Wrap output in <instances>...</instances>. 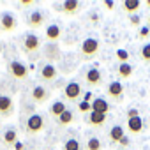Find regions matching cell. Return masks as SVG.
I'll use <instances>...</instances> for the list:
<instances>
[{
    "label": "cell",
    "mask_w": 150,
    "mask_h": 150,
    "mask_svg": "<svg viewBox=\"0 0 150 150\" xmlns=\"http://www.w3.org/2000/svg\"><path fill=\"white\" fill-rule=\"evenodd\" d=\"M99 50H101V42L96 37H87V39H83V42L80 46V58L83 62L92 60V58L97 57Z\"/></svg>",
    "instance_id": "6da1fadb"
},
{
    "label": "cell",
    "mask_w": 150,
    "mask_h": 150,
    "mask_svg": "<svg viewBox=\"0 0 150 150\" xmlns=\"http://www.w3.org/2000/svg\"><path fill=\"white\" fill-rule=\"evenodd\" d=\"M83 87L78 83V81H69L65 87H64V90H62V96L69 101V103H80L81 101V97H83Z\"/></svg>",
    "instance_id": "7a4b0ae2"
},
{
    "label": "cell",
    "mask_w": 150,
    "mask_h": 150,
    "mask_svg": "<svg viewBox=\"0 0 150 150\" xmlns=\"http://www.w3.org/2000/svg\"><path fill=\"white\" fill-rule=\"evenodd\" d=\"M42 129H44V117L39 113H32L25 122V132L28 136H37L39 132H42Z\"/></svg>",
    "instance_id": "3957f363"
},
{
    "label": "cell",
    "mask_w": 150,
    "mask_h": 150,
    "mask_svg": "<svg viewBox=\"0 0 150 150\" xmlns=\"http://www.w3.org/2000/svg\"><path fill=\"white\" fill-rule=\"evenodd\" d=\"M7 72H9V76H13L14 80H20V81H25L28 78V67L20 60H11L7 64Z\"/></svg>",
    "instance_id": "277c9868"
},
{
    "label": "cell",
    "mask_w": 150,
    "mask_h": 150,
    "mask_svg": "<svg viewBox=\"0 0 150 150\" xmlns=\"http://www.w3.org/2000/svg\"><path fill=\"white\" fill-rule=\"evenodd\" d=\"M41 50H42V58L48 64H55L62 58V51H60L58 42H46Z\"/></svg>",
    "instance_id": "5b68a950"
},
{
    "label": "cell",
    "mask_w": 150,
    "mask_h": 150,
    "mask_svg": "<svg viewBox=\"0 0 150 150\" xmlns=\"http://www.w3.org/2000/svg\"><path fill=\"white\" fill-rule=\"evenodd\" d=\"M83 80H85V85L87 87H101L104 83V76H103V72H101V69L97 65L87 69Z\"/></svg>",
    "instance_id": "8992f818"
},
{
    "label": "cell",
    "mask_w": 150,
    "mask_h": 150,
    "mask_svg": "<svg viewBox=\"0 0 150 150\" xmlns=\"http://www.w3.org/2000/svg\"><path fill=\"white\" fill-rule=\"evenodd\" d=\"M42 46H41V39L35 35V34H27L25 35V39H23V44H21V50H23V53H27V55H32V53H37L39 50H41Z\"/></svg>",
    "instance_id": "52a82bcc"
},
{
    "label": "cell",
    "mask_w": 150,
    "mask_h": 150,
    "mask_svg": "<svg viewBox=\"0 0 150 150\" xmlns=\"http://www.w3.org/2000/svg\"><path fill=\"white\" fill-rule=\"evenodd\" d=\"M106 94H108V97H110L111 101H115V103H120V101L124 99L125 88H124L122 81H118V80H113L111 83H108V87H106Z\"/></svg>",
    "instance_id": "ba28073f"
},
{
    "label": "cell",
    "mask_w": 150,
    "mask_h": 150,
    "mask_svg": "<svg viewBox=\"0 0 150 150\" xmlns=\"http://www.w3.org/2000/svg\"><path fill=\"white\" fill-rule=\"evenodd\" d=\"M16 27H18V20L13 13L4 11L0 14V32H13L16 30Z\"/></svg>",
    "instance_id": "9c48e42d"
},
{
    "label": "cell",
    "mask_w": 150,
    "mask_h": 150,
    "mask_svg": "<svg viewBox=\"0 0 150 150\" xmlns=\"http://www.w3.org/2000/svg\"><path fill=\"white\" fill-rule=\"evenodd\" d=\"M14 113V101L11 96L0 94V118H9Z\"/></svg>",
    "instance_id": "30bf717a"
},
{
    "label": "cell",
    "mask_w": 150,
    "mask_h": 150,
    "mask_svg": "<svg viewBox=\"0 0 150 150\" xmlns=\"http://www.w3.org/2000/svg\"><path fill=\"white\" fill-rule=\"evenodd\" d=\"M50 96H51V90L46 88V87H42V85H35V87L32 88V92H30V97H32V101H34L35 104H44V103H48Z\"/></svg>",
    "instance_id": "8fae6325"
},
{
    "label": "cell",
    "mask_w": 150,
    "mask_h": 150,
    "mask_svg": "<svg viewBox=\"0 0 150 150\" xmlns=\"http://www.w3.org/2000/svg\"><path fill=\"white\" fill-rule=\"evenodd\" d=\"M57 76H58V69L53 65V64H42L41 65V69H39V78L42 80V81H46V83H51V81H55L57 80Z\"/></svg>",
    "instance_id": "7c38bea8"
},
{
    "label": "cell",
    "mask_w": 150,
    "mask_h": 150,
    "mask_svg": "<svg viewBox=\"0 0 150 150\" xmlns=\"http://www.w3.org/2000/svg\"><path fill=\"white\" fill-rule=\"evenodd\" d=\"M58 13H64L67 16H74V14H78L80 9H81V4L78 2V0H65V2H62L60 6L55 7Z\"/></svg>",
    "instance_id": "4fadbf2b"
},
{
    "label": "cell",
    "mask_w": 150,
    "mask_h": 150,
    "mask_svg": "<svg viewBox=\"0 0 150 150\" xmlns=\"http://www.w3.org/2000/svg\"><path fill=\"white\" fill-rule=\"evenodd\" d=\"M28 27L30 28H41L44 23H46V14L42 13V11H39V9H35V11H32L30 14H28Z\"/></svg>",
    "instance_id": "5bb4252c"
},
{
    "label": "cell",
    "mask_w": 150,
    "mask_h": 150,
    "mask_svg": "<svg viewBox=\"0 0 150 150\" xmlns=\"http://www.w3.org/2000/svg\"><path fill=\"white\" fill-rule=\"evenodd\" d=\"M62 37V27L57 23H50L46 27V39L48 42H58Z\"/></svg>",
    "instance_id": "9a60e30c"
},
{
    "label": "cell",
    "mask_w": 150,
    "mask_h": 150,
    "mask_svg": "<svg viewBox=\"0 0 150 150\" xmlns=\"http://www.w3.org/2000/svg\"><path fill=\"white\" fill-rule=\"evenodd\" d=\"M143 129H145V124H143V118L141 117H136V118H129L127 120V131H129V134L138 136V134L143 132Z\"/></svg>",
    "instance_id": "2e32d148"
},
{
    "label": "cell",
    "mask_w": 150,
    "mask_h": 150,
    "mask_svg": "<svg viewBox=\"0 0 150 150\" xmlns=\"http://www.w3.org/2000/svg\"><path fill=\"white\" fill-rule=\"evenodd\" d=\"M110 110H111V106H110V103H108L104 97H96V99L92 101V111L101 113V115H108Z\"/></svg>",
    "instance_id": "e0dca14e"
},
{
    "label": "cell",
    "mask_w": 150,
    "mask_h": 150,
    "mask_svg": "<svg viewBox=\"0 0 150 150\" xmlns=\"http://www.w3.org/2000/svg\"><path fill=\"white\" fill-rule=\"evenodd\" d=\"M132 74H134V67L127 62V64H118L117 67V76H118V81L122 80H131L132 78Z\"/></svg>",
    "instance_id": "ac0fdd59"
},
{
    "label": "cell",
    "mask_w": 150,
    "mask_h": 150,
    "mask_svg": "<svg viewBox=\"0 0 150 150\" xmlns=\"http://www.w3.org/2000/svg\"><path fill=\"white\" fill-rule=\"evenodd\" d=\"M106 118H108V115H101V113H96V111H90L88 115H85V122H87L88 125H94V127L104 125Z\"/></svg>",
    "instance_id": "d6986e66"
},
{
    "label": "cell",
    "mask_w": 150,
    "mask_h": 150,
    "mask_svg": "<svg viewBox=\"0 0 150 150\" xmlns=\"http://www.w3.org/2000/svg\"><path fill=\"white\" fill-rule=\"evenodd\" d=\"M124 136H125V129H124L122 125H118V124H115V125L110 129V132H108V138H110L111 145L120 143V139H122Z\"/></svg>",
    "instance_id": "ffe728a7"
},
{
    "label": "cell",
    "mask_w": 150,
    "mask_h": 150,
    "mask_svg": "<svg viewBox=\"0 0 150 150\" xmlns=\"http://www.w3.org/2000/svg\"><path fill=\"white\" fill-rule=\"evenodd\" d=\"M122 9L129 16L138 14V11L141 9V0H124V2H122Z\"/></svg>",
    "instance_id": "44dd1931"
},
{
    "label": "cell",
    "mask_w": 150,
    "mask_h": 150,
    "mask_svg": "<svg viewBox=\"0 0 150 150\" xmlns=\"http://www.w3.org/2000/svg\"><path fill=\"white\" fill-rule=\"evenodd\" d=\"M76 122V115H74L71 110H65L58 118H57V125L58 127H67V125H71V124H74Z\"/></svg>",
    "instance_id": "7402d4cb"
},
{
    "label": "cell",
    "mask_w": 150,
    "mask_h": 150,
    "mask_svg": "<svg viewBox=\"0 0 150 150\" xmlns=\"http://www.w3.org/2000/svg\"><path fill=\"white\" fill-rule=\"evenodd\" d=\"M2 139H4V143H6V146H13L14 148V145L18 143V132H16V129L14 127H9V129H6L4 131V136H2Z\"/></svg>",
    "instance_id": "603a6c76"
},
{
    "label": "cell",
    "mask_w": 150,
    "mask_h": 150,
    "mask_svg": "<svg viewBox=\"0 0 150 150\" xmlns=\"http://www.w3.org/2000/svg\"><path fill=\"white\" fill-rule=\"evenodd\" d=\"M65 110H67V106H65V103H64V101H55V103L51 104V108H50V117L57 120V118L65 111Z\"/></svg>",
    "instance_id": "cb8c5ba5"
},
{
    "label": "cell",
    "mask_w": 150,
    "mask_h": 150,
    "mask_svg": "<svg viewBox=\"0 0 150 150\" xmlns=\"http://www.w3.org/2000/svg\"><path fill=\"white\" fill-rule=\"evenodd\" d=\"M62 150H83V145L80 139L76 138H69L64 145H62Z\"/></svg>",
    "instance_id": "d4e9b609"
},
{
    "label": "cell",
    "mask_w": 150,
    "mask_h": 150,
    "mask_svg": "<svg viewBox=\"0 0 150 150\" xmlns=\"http://www.w3.org/2000/svg\"><path fill=\"white\" fill-rule=\"evenodd\" d=\"M85 150H103V141H101L97 136H92V138L87 139Z\"/></svg>",
    "instance_id": "484cf974"
},
{
    "label": "cell",
    "mask_w": 150,
    "mask_h": 150,
    "mask_svg": "<svg viewBox=\"0 0 150 150\" xmlns=\"http://www.w3.org/2000/svg\"><path fill=\"white\" fill-rule=\"evenodd\" d=\"M139 57H141L143 64H150V42H146V44H143V46H141Z\"/></svg>",
    "instance_id": "4316f807"
},
{
    "label": "cell",
    "mask_w": 150,
    "mask_h": 150,
    "mask_svg": "<svg viewBox=\"0 0 150 150\" xmlns=\"http://www.w3.org/2000/svg\"><path fill=\"white\" fill-rule=\"evenodd\" d=\"M115 57H117V60H118L120 64H127V62H129V51H127V50H122V48L117 50V51H115Z\"/></svg>",
    "instance_id": "83f0119b"
},
{
    "label": "cell",
    "mask_w": 150,
    "mask_h": 150,
    "mask_svg": "<svg viewBox=\"0 0 150 150\" xmlns=\"http://www.w3.org/2000/svg\"><path fill=\"white\" fill-rule=\"evenodd\" d=\"M76 108H78V111H80V113H83V115H88V113L92 111V103H87V101H80Z\"/></svg>",
    "instance_id": "f1b7e54d"
},
{
    "label": "cell",
    "mask_w": 150,
    "mask_h": 150,
    "mask_svg": "<svg viewBox=\"0 0 150 150\" xmlns=\"http://www.w3.org/2000/svg\"><path fill=\"white\" fill-rule=\"evenodd\" d=\"M148 35H150V28H148V27H139L138 37H139V39H146Z\"/></svg>",
    "instance_id": "f546056e"
},
{
    "label": "cell",
    "mask_w": 150,
    "mask_h": 150,
    "mask_svg": "<svg viewBox=\"0 0 150 150\" xmlns=\"http://www.w3.org/2000/svg\"><path fill=\"white\" fill-rule=\"evenodd\" d=\"M129 21H131L132 27H139V25H141V18H139V14H132V16H129Z\"/></svg>",
    "instance_id": "4dcf8cb0"
},
{
    "label": "cell",
    "mask_w": 150,
    "mask_h": 150,
    "mask_svg": "<svg viewBox=\"0 0 150 150\" xmlns=\"http://www.w3.org/2000/svg\"><path fill=\"white\" fill-rule=\"evenodd\" d=\"M136 117H139L138 108H131V110L127 111V120H129V118H136Z\"/></svg>",
    "instance_id": "1f68e13d"
},
{
    "label": "cell",
    "mask_w": 150,
    "mask_h": 150,
    "mask_svg": "<svg viewBox=\"0 0 150 150\" xmlns=\"http://www.w3.org/2000/svg\"><path fill=\"white\" fill-rule=\"evenodd\" d=\"M18 6L20 7H32V6H35V2L34 0H21V2H18Z\"/></svg>",
    "instance_id": "d6a6232c"
},
{
    "label": "cell",
    "mask_w": 150,
    "mask_h": 150,
    "mask_svg": "<svg viewBox=\"0 0 150 150\" xmlns=\"http://www.w3.org/2000/svg\"><path fill=\"white\" fill-rule=\"evenodd\" d=\"M103 7H104V9H108V11H113L115 2H113V0H104V2H103Z\"/></svg>",
    "instance_id": "836d02e7"
},
{
    "label": "cell",
    "mask_w": 150,
    "mask_h": 150,
    "mask_svg": "<svg viewBox=\"0 0 150 150\" xmlns=\"http://www.w3.org/2000/svg\"><path fill=\"white\" fill-rule=\"evenodd\" d=\"M129 143H131L129 136H124V138L120 139V143H118V145H120V148H127V146H129Z\"/></svg>",
    "instance_id": "e575fe53"
},
{
    "label": "cell",
    "mask_w": 150,
    "mask_h": 150,
    "mask_svg": "<svg viewBox=\"0 0 150 150\" xmlns=\"http://www.w3.org/2000/svg\"><path fill=\"white\" fill-rule=\"evenodd\" d=\"M81 101L92 103V101H94V99H92V92H85V94H83V97H81Z\"/></svg>",
    "instance_id": "d590c367"
},
{
    "label": "cell",
    "mask_w": 150,
    "mask_h": 150,
    "mask_svg": "<svg viewBox=\"0 0 150 150\" xmlns=\"http://www.w3.org/2000/svg\"><path fill=\"white\" fill-rule=\"evenodd\" d=\"M14 150H25V146H23V145H21V143L18 141V143L14 145Z\"/></svg>",
    "instance_id": "8d00e7d4"
},
{
    "label": "cell",
    "mask_w": 150,
    "mask_h": 150,
    "mask_svg": "<svg viewBox=\"0 0 150 150\" xmlns=\"http://www.w3.org/2000/svg\"><path fill=\"white\" fill-rule=\"evenodd\" d=\"M146 21H148V25H146V27L150 28V14H148V18H146Z\"/></svg>",
    "instance_id": "74e56055"
},
{
    "label": "cell",
    "mask_w": 150,
    "mask_h": 150,
    "mask_svg": "<svg viewBox=\"0 0 150 150\" xmlns=\"http://www.w3.org/2000/svg\"><path fill=\"white\" fill-rule=\"evenodd\" d=\"M145 6H146V7H150V0H146V2H145Z\"/></svg>",
    "instance_id": "f35d334b"
},
{
    "label": "cell",
    "mask_w": 150,
    "mask_h": 150,
    "mask_svg": "<svg viewBox=\"0 0 150 150\" xmlns=\"http://www.w3.org/2000/svg\"><path fill=\"white\" fill-rule=\"evenodd\" d=\"M0 125H2V118H0Z\"/></svg>",
    "instance_id": "ab89813d"
},
{
    "label": "cell",
    "mask_w": 150,
    "mask_h": 150,
    "mask_svg": "<svg viewBox=\"0 0 150 150\" xmlns=\"http://www.w3.org/2000/svg\"><path fill=\"white\" fill-rule=\"evenodd\" d=\"M120 150H127V148H120Z\"/></svg>",
    "instance_id": "60d3db41"
},
{
    "label": "cell",
    "mask_w": 150,
    "mask_h": 150,
    "mask_svg": "<svg viewBox=\"0 0 150 150\" xmlns=\"http://www.w3.org/2000/svg\"><path fill=\"white\" fill-rule=\"evenodd\" d=\"M46 150H53V148H46Z\"/></svg>",
    "instance_id": "b9f144b4"
},
{
    "label": "cell",
    "mask_w": 150,
    "mask_h": 150,
    "mask_svg": "<svg viewBox=\"0 0 150 150\" xmlns=\"http://www.w3.org/2000/svg\"><path fill=\"white\" fill-rule=\"evenodd\" d=\"M25 150H30V148H25Z\"/></svg>",
    "instance_id": "7bdbcfd3"
}]
</instances>
